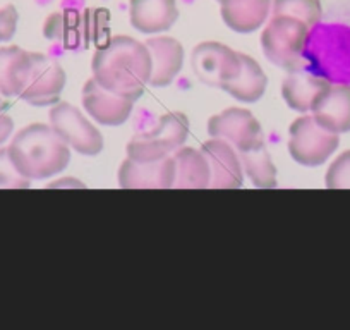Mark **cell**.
<instances>
[{"instance_id":"cell-1","label":"cell","mask_w":350,"mask_h":330,"mask_svg":"<svg viewBox=\"0 0 350 330\" xmlns=\"http://www.w3.org/2000/svg\"><path fill=\"white\" fill-rule=\"evenodd\" d=\"M92 69L98 85L136 102L150 85V50L131 36H113L96 47Z\"/></svg>"},{"instance_id":"cell-2","label":"cell","mask_w":350,"mask_h":330,"mask_svg":"<svg viewBox=\"0 0 350 330\" xmlns=\"http://www.w3.org/2000/svg\"><path fill=\"white\" fill-rule=\"evenodd\" d=\"M8 150L16 169L29 181L49 179L62 173L70 160L69 144L46 124L23 127Z\"/></svg>"},{"instance_id":"cell-3","label":"cell","mask_w":350,"mask_h":330,"mask_svg":"<svg viewBox=\"0 0 350 330\" xmlns=\"http://www.w3.org/2000/svg\"><path fill=\"white\" fill-rule=\"evenodd\" d=\"M304 66L329 83L350 85V25L316 23L308 33Z\"/></svg>"},{"instance_id":"cell-4","label":"cell","mask_w":350,"mask_h":330,"mask_svg":"<svg viewBox=\"0 0 350 330\" xmlns=\"http://www.w3.org/2000/svg\"><path fill=\"white\" fill-rule=\"evenodd\" d=\"M189 134V119L183 112L161 116L151 129L141 131L127 143V157L134 162H153L179 150Z\"/></svg>"},{"instance_id":"cell-5","label":"cell","mask_w":350,"mask_h":330,"mask_svg":"<svg viewBox=\"0 0 350 330\" xmlns=\"http://www.w3.org/2000/svg\"><path fill=\"white\" fill-rule=\"evenodd\" d=\"M309 26L292 16H273L261 33V47L265 57L282 69H295L304 66L306 38Z\"/></svg>"},{"instance_id":"cell-6","label":"cell","mask_w":350,"mask_h":330,"mask_svg":"<svg viewBox=\"0 0 350 330\" xmlns=\"http://www.w3.org/2000/svg\"><path fill=\"white\" fill-rule=\"evenodd\" d=\"M340 138L323 127L312 116H302L288 129V151L304 167L323 165L338 148Z\"/></svg>"},{"instance_id":"cell-7","label":"cell","mask_w":350,"mask_h":330,"mask_svg":"<svg viewBox=\"0 0 350 330\" xmlns=\"http://www.w3.org/2000/svg\"><path fill=\"white\" fill-rule=\"evenodd\" d=\"M66 86V73L57 60L45 53L31 52L28 76L18 99L35 107H49L59 102Z\"/></svg>"},{"instance_id":"cell-8","label":"cell","mask_w":350,"mask_h":330,"mask_svg":"<svg viewBox=\"0 0 350 330\" xmlns=\"http://www.w3.org/2000/svg\"><path fill=\"white\" fill-rule=\"evenodd\" d=\"M50 126L70 148L86 157H95L103 150V136L77 107L59 103L49 114Z\"/></svg>"},{"instance_id":"cell-9","label":"cell","mask_w":350,"mask_h":330,"mask_svg":"<svg viewBox=\"0 0 350 330\" xmlns=\"http://www.w3.org/2000/svg\"><path fill=\"white\" fill-rule=\"evenodd\" d=\"M191 66L204 85L221 88L241 73V53L220 42H203L193 50Z\"/></svg>"},{"instance_id":"cell-10","label":"cell","mask_w":350,"mask_h":330,"mask_svg":"<svg viewBox=\"0 0 350 330\" xmlns=\"http://www.w3.org/2000/svg\"><path fill=\"white\" fill-rule=\"evenodd\" d=\"M208 133L211 138L230 143L237 151L247 150L265 141V134L258 119L249 110L239 107H230L211 117L208 120Z\"/></svg>"},{"instance_id":"cell-11","label":"cell","mask_w":350,"mask_h":330,"mask_svg":"<svg viewBox=\"0 0 350 330\" xmlns=\"http://www.w3.org/2000/svg\"><path fill=\"white\" fill-rule=\"evenodd\" d=\"M174 155L153 162H134L127 157L119 167V186L124 190H168L174 188Z\"/></svg>"},{"instance_id":"cell-12","label":"cell","mask_w":350,"mask_h":330,"mask_svg":"<svg viewBox=\"0 0 350 330\" xmlns=\"http://www.w3.org/2000/svg\"><path fill=\"white\" fill-rule=\"evenodd\" d=\"M83 107L98 124L116 127L129 119L134 100L109 92L92 77L83 86Z\"/></svg>"},{"instance_id":"cell-13","label":"cell","mask_w":350,"mask_h":330,"mask_svg":"<svg viewBox=\"0 0 350 330\" xmlns=\"http://www.w3.org/2000/svg\"><path fill=\"white\" fill-rule=\"evenodd\" d=\"M201 151L208 158L211 170L210 188L213 190H237L244 181L241 157L230 143L224 140H208L203 143Z\"/></svg>"},{"instance_id":"cell-14","label":"cell","mask_w":350,"mask_h":330,"mask_svg":"<svg viewBox=\"0 0 350 330\" xmlns=\"http://www.w3.org/2000/svg\"><path fill=\"white\" fill-rule=\"evenodd\" d=\"M312 117L333 133L350 131V85L329 83L311 109Z\"/></svg>"},{"instance_id":"cell-15","label":"cell","mask_w":350,"mask_h":330,"mask_svg":"<svg viewBox=\"0 0 350 330\" xmlns=\"http://www.w3.org/2000/svg\"><path fill=\"white\" fill-rule=\"evenodd\" d=\"M177 19V0H129L131 26L144 35L168 31Z\"/></svg>"},{"instance_id":"cell-16","label":"cell","mask_w":350,"mask_h":330,"mask_svg":"<svg viewBox=\"0 0 350 330\" xmlns=\"http://www.w3.org/2000/svg\"><path fill=\"white\" fill-rule=\"evenodd\" d=\"M151 55L150 85L168 86L179 76L184 64V47L172 36H154L146 42Z\"/></svg>"},{"instance_id":"cell-17","label":"cell","mask_w":350,"mask_h":330,"mask_svg":"<svg viewBox=\"0 0 350 330\" xmlns=\"http://www.w3.org/2000/svg\"><path fill=\"white\" fill-rule=\"evenodd\" d=\"M329 81L311 73L306 66H299L288 71L282 83V97L291 109L297 112H311L312 105L321 95Z\"/></svg>"},{"instance_id":"cell-18","label":"cell","mask_w":350,"mask_h":330,"mask_svg":"<svg viewBox=\"0 0 350 330\" xmlns=\"http://www.w3.org/2000/svg\"><path fill=\"white\" fill-rule=\"evenodd\" d=\"M225 25L235 33H254L267 23L273 0H218Z\"/></svg>"},{"instance_id":"cell-19","label":"cell","mask_w":350,"mask_h":330,"mask_svg":"<svg viewBox=\"0 0 350 330\" xmlns=\"http://www.w3.org/2000/svg\"><path fill=\"white\" fill-rule=\"evenodd\" d=\"M175 181L174 188L177 190H204L210 188L211 170L208 158L196 148H183L175 151Z\"/></svg>"},{"instance_id":"cell-20","label":"cell","mask_w":350,"mask_h":330,"mask_svg":"<svg viewBox=\"0 0 350 330\" xmlns=\"http://www.w3.org/2000/svg\"><path fill=\"white\" fill-rule=\"evenodd\" d=\"M241 73L225 83L221 90L234 97L235 100L244 103H254L265 95L268 85V77L258 62L252 57L241 53Z\"/></svg>"},{"instance_id":"cell-21","label":"cell","mask_w":350,"mask_h":330,"mask_svg":"<svg viewBox=\"0 0 350 330\" xmlns=\"http://www.w3.org/2000/svg\"><path fill=\"white\" fill-rule=\"evenodd\" d=\"M31 52L21 47H2L0 49V95L5 99L19 97L28 76Z\"/></svg>"},{"instance_id":"cell-22","label":"cell","mask_w":350,"mask_h":330,"mask_svg":"<svg viewBox=\"0 0 350 330\" xmlns=\"http://www.w3.org/2000/svg\"><path fill=\"white\" fill-rule=\"evenodd\" d=\"M237 153L241 157L242 169L256 188H261V190L277 188V169L271 162L265 141L247 148V150L237 151Z\"/></svg>"},{"instance_id":"cell-23","label":"cell","mask_w":350,"mask_h":330,"mask_svg":"<svg viewBox=\"0 0 350 330\" xmlns=\"http://www.w3.org/2000/svg\"><path fill=\"white\" fill-rule=\"evenodd\" d=\"M43 35L53 42L62 43L67 49H74L79 45V42H84V16L77 11L55 12L49 16L43 26Z\"/></svg>"},{"instance_id":"cell-24","label":"cell","mask_w":350,"mask_h":330,"mask_svg":"<svg viewBox=\"0 0 350 330\" xmlns=\"http://www.w3.org/2000/svg\"><path fill=\"white\" fill-rule=\"evenodd\" d=\"M273 16H292L312 28L321 21L323 8L321 0H273L271 2Z\"/></svg>"},{"instance_id":"cell-25","label":"cell","mask_w":350,"mask_h":330,"mask_svg":"<svg viewBox=\"0 0 350 330\" xmlns=\"http://www.w3.org/2000/svg\"><path fill=\"white\" fill-rule=\"evenodd\" d=\"M325 184L329 190H350V150L343 151L333 160L326 173Z\"/></svg>"},{"instance_id":"cell-26","label":"cell","mask_w":350,"mask_h":330,"mask_svg":"<svg viewBox=\"0 0 350 330\" xmlns=\"http://www.w3.org/2000/svg\"><path fill=\"white\" fill-rule=\"evenodd\" d=\"M0 188L9 190H25L29 188V179H26L9 157L8 148H0Z\"/></svg>"},{"instance_id":"cell-27","label":"cell","mask_w":350,"mask_h":330,"mask_svg":"<svg viewBox=\"0 0 350 330\" xmlns=\"http://www.w3.org/2000/svg\"><path fill=\"white\" fill-rule=\"evenodd\" d=\"M18 9L12 4L0 8V43L11 42L12 36L16 35V28H18Z\"/></svg>"},{"instance_id":"cell-28","label":"cell","mask_w":350,"mask_h":330,"mask_svg":"<svg viewBox=\"0 0 350 330\" xmlns=\"http://www.w3.org/2000/svg\"><path fill=\"white\" fill-rule=\"evenodd\" d=\"M12 129H14V123L8 114L0 112V144H4L5 141L11 138Z\"/></svg>"},{"instance_id":"cell-29","label":"cell","mask_w":350,"mask_h":330,"mask_svg":"<svg viewBox=\"0 0 350 330\" xmlns=\"http://www.w3.org/2000/svg\"><path fill=\"white\" fill-rule=\"evenodd\" d=\"M5 109H8V102H5V100L0 97V112H4Z\"/></svg>"}]
</instances>
